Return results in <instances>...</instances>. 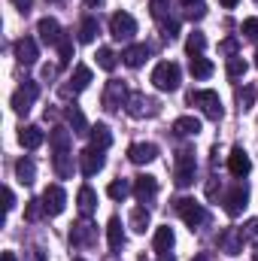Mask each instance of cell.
I'll use <instances>...</instances> for the list:
<instances>
[{
  "label": "cell",
  "mask_w": 258,
  "mask_h": 261,
  "mask_svg": "<svg viewBox=\"0 0 258 261\" xmlns=\"http://www.w3.org/2000/svg\"><path fill=\"white\" fill-rule=\"evenodd\" d=\"M173 240H176V237H173V228H170V225H161V228L155 231L152 246H155V252H158V255H164V252H170V249H173Z\"/></svg>",
  "instance_id": "20"
},
{
  "label": "cell",
  "mask_w": 258,
  "mask_h": 261,
  "mask_svg": "<svg viewBox=\"0 0 258 261\" xmlns=\"http://www.w3.org/2000/svg\"><path fill=\"white\" fill-rule=\"evenodd\" d=\"M255 67H258V52H255Z\"/></svg>",
  "instance_id": "57"
},
{
  "label": "cell",
  "mask_w": 258,
  "mask_h": 261,
  "mask_svg": "<svg viewBox=\"0 0 258 261\" xmlns=\"http://www.w3.org/2000/svg\"><path fill=\"white\" fill-rule=\"evenodd\" d=\"M228 170H231L234 176H246V173L252 170V161H249L246 149H240V146L231 149V155H228Z\"/></svg>",
  "instance_id": "15"
},
{
  "label": "cell",
  "mask_w": 258,
  "mask_h": 261,
  "mask_svg": "<svg viewBox=\"0 0 258 261\" xmlns=\"http://www.w3.org/2000/svg\"><path fill=\"white\" fill-rule=\"evenodd\" d=\"M70 243H73V246H91V243H94V225H88V222L73 225V231H70Z\"/></svg>",
  "instance_id": "19"
},
{
  "label": "cell",
  "mask_w": 258,
  "mask_h": 261,
  "mask_svg": "<svg viewBox=\"0 0 258 261\" xmlns=\"http://www.w3.org/2000/svg\"><path fill=\"white\" fill-rule=\"evenodd\" d=\"M107 240H110V249H122V243H125V231H122V219H110V225H107Z\"/></svg>",
  "instance_id": "24"
},
{
  "label": "cell",
  "mask_w": 258,
  "mask_h": 261,
  "mask_svg": "<svg viewBox=\"0 0 258 261\" xmlns=\"http://www.w3.org/2000/svg\"><path fill=\"white\" fill-rule=\"evenodd\" d=\"M85 3H88V6H100L104 0H85Z\"/></svg>",
  "instance_id": "54"
},
{
  "label": "cell",
  "mask_w": 258,
  "mask_h": 261,
  "mask_svg": "<svg viewBox=\"0 0 258 261\" xmlns=\"http://www.w3.org/2000/svg\"><path fill=\"white\" fill-rule=\"evenodd\" d=\"M216 195H219V179L210 176V179H207V197H216Z\"/></svg>",
  "instance_id": "46"
},
{
  "label": "cell",
  "mask_w": 258,
  "mask_h": 261,
  "mask_svg": "<svg viewBox=\"0 0 258 261\" xmlns=\"http://www.w3.org/2000/svg\"><path fill=\"white\" fill-rule=\"evenodd\" d=\"M40 213H46V210H43V200H31V203H28V210H24V216H28L31 222H37V219H40Z\"/></svg>",
  "instance_id": "43"
},
{
  "label": "cell",
  "mask_w": 258,
  "mask_h": 261,
  "mask_svg": "<svg viewBox=\"0 0 258 261\" xmlns=\"http://www.w3.org/2000/svg\"><path fill=\"white\" fill-rule=\"evenodd\" d=\"M73 261H85V258H73Z\"/></svg>",
  "instance_id": "58"
},
{
  "label": "cell",
  "mask_w": 258,
  "mask_h": 261,
  "mask_svg": "<svg viewBox=\"0 0 258 261\" xmlns=\"http://www.w3.org/2000/svg\"><path fill=\"white\" fill-rule=\"evenodd\" d=\"M189 73H192L194 79H210V76H213V64H210L207 58L194 55L192 61H189Z\"/></svg>",
  "instance_id": "29"
},
{
  "label": "cell",
  "mask_w": 258,
  "mask_h": 261,
  "mask_svg": "<svg viewBox=\"0 0 258 261\" xmlns=\"http://www.w3.org/2000/svg\"><path fill=\"white\" fill-rule=\"evenodd\" d=\"M255 261H258V252H255Z\"/></svg>",
  "instance_id": "59"
},
{
  "label": "cell",
  "mask_w": 258,
  "mask_h": 261,
  "mask_svg": "<svg viewBox=\"0 0 258 261\" xmlns=\"http://www.w3.org/2000/svg\"><path fill=\"white\" fill-rule=\"evenodd\" d=\"M183 3H186V6H192V3H197V0H183Z\"/></svg>",
  "instance_id": "56"
},
{
  "label": "cell",
  "mask_w": 258,
  "mask_h": 261,
  "mask_svg": "<svg viewBox=\"0 0 258 261\" xmlns=\"http://www.w3.org/2000/svg\"><path fill=\"white\" fill-rule=\"evenodd\" d=\"M128 97L131 94L125 91V85H122L119 79H110V82H107V91H104V107H107V110H119Z\"/></svg>",
  "instance_id": "12"
},
{
  "label": "cell",
  "mask_w": 258,
  "mask_h": 261,
  "mask_svg": "<svg viewBox=\"0 0 258 261\" xmlns=\"http://www.w3.org/2000/svg\"><path fill=\"white\" fill-rule=\"evenodd\" d=\"M107 195L113 197V200H125V197L131 195V182L128 179H113L110 189H107Z\"/></svg>",
  "instance_id": "34"
},
{
  "label": "cell",
  "mask_w": 258,
  "mask_h": 261,
  "mask_svg": "<svg viewBox=\"0 0 258 261\" xmlns=\"http://www.w3.org/2000/svg\"><path fill=\"white\" fill-rule=\"evenodd\" d=\"M3 261H15V255L12 252H3Z\"/></svg>",
  "instance_id": "53"
},
{
  "label": "cell",
  "mask_w": 258,
  "mask_h": 261,
  "mask_svg": "<svg viewBox=\"0 0 258 261\" xmlns=\"http://www.w3.org/2000/svg\"><path fill=\"white\" fill-rule=\"evenodd\" d=\"M67 122L73 125V134H85L88 125H85V116L76 110V107H67Z\"/></svg>",
  "instance_id": "35"
},
{
  "label": "cell",
  "mask_w": 258,
  "mask_h": 261,
  "mask_svg": "<svg viewBox=\"0 0 258 261\" xmlns=\"http://www.w3.org/2000/svg\"><path fill=\"white\" fill-rule=\"evenodd\" d=\"M88 134H91V146H94V149H110L113 134H110V128H107V125H94Z\"/></svg>",
  "instance_id": "27"
},
{
  "label": "cell",
  "mask_w": 258,
  "mask_h": 261,
  "mask_svg": "<svg viewBox=\"0 0 258 261\" xmlns=\"http://www.w3.org/2000/svg\"><path fill=\"white\" fill-rule=\"evenodd\" d=\"M37 94H40V85L31 82V79H24V85L12 94V110H15L18 116H28L31 107H34V100H37Z\"/></svg>",
  "instance_id": "5"
},
{
  "label": "cell",
  "mask_w": 258,
  "mask_h": 261,
  "mask_svg": "<svg viewBox=\"0 0 258 261\" xmlns=\"http://www.w3.org/2000/svg\"><path fill=\"white\" fill-rule=\"evenodd\" d=\"M173 130L183 134V137H197V134H200V122H197L194 116H179V119L173 122Z\"/></svg>",
  "instance_id": "26"
},
{
  "label": "cell",
  "mask_w": 258,
  "mask_h": 261,
  "mask_svg": "<svg viewBox=\"0 0 258 261\" xmlns=\"http://www.w3.org/2000/svg\"><path fill=\"white\" fill-rule=\"evenodd\" d=\"M192 261H210V255H203V252H200V255H194Z\"/></svg>",
  "instance_id": "52"
},
{
  "label": "cell",
  "mask_w": 258,
  "mask_h": 261,
  "mask_svg": "<svg viewBox=\"0 0 258 261\" xmlns=\"http://www.w3.org/2000/svg\"><path fill=\"white\" fill-rule=\"evenodd\" d=\"M37 31H40V37H43V43H49V46H58V43L64 40V34H61V24H58L55 18H40Z\"/></svg>",
  "instance_id": "18"
},
{
  "label": "cell",
  "mask_w": 258,
  "mask_h": 261,
  "mask_svg": "<svg viewBox=\"0 0 258 261\" xmlns=\"http://www.w3.org/2000/svg\"><path fill=\"white\" fill-rule=\"evenodd\" d=\"M3 197H6V213H12V210H15V195H12V189H3Z\"/></svg>",
  "instance_id": "47"
},
{
  "label": "cell",
  "mask_w": 258,
  "mask_h": 261,
  "mask_svg": "<svg viewBox=\"0 0 258 261\" xmlns=\"http://www.w3.org/2000/svg\"><path fill=\"white\" fill-rule=\"evenodd\" d=\"M161 261H173V255H170V252H164V255H161Z\"/></svg>",
  "instance_id": "55"
},
{
  "label": "cell",
  "mask_w": 258,
  "mask_h": 261,
  "mask_svg": "<svg viewBox=\"0 0 258 261\" xmlns=\"http://www.w3.org/2000/svg\"><path fill=\"white\" fill-rule=\"evenodd\" d=\"M237 100H240V110H252V103H255V88H252V85H243V88L237 91Z\"/></svg>",
  "instance_id": "37"
},
{
  "label": "cell",
  "mask_w": 258,
  "mask_h": 261,
  "mask_svg": "<svg viewBox=\"0 0 258 261\" xmlns=\"http://www.w3.org/2000/svg\"><path fill=\"white\" fill-rule=\"evenodd\" d=\"M186 15H189L192 21H194V18H203V15H207V6L197 0V3H192V6H189V12H186Z\"/></svg>",
  "instance_id": "44"
},
{
  "label": "cell",
  "mask_w": 258,
  "mask_h": 261,
  "mask_svg": "<svg viewBox=\"0 0 258 261\" xmlns=\"http://www.w3.org/2000/svg\"><path fill=\"white\" fill-rule=\"evenodd\" d=\"M76 203H79V213H82V216H91L94 206H97V195H94L88 186H82L79 195H76Z\"/></svg>",
  "instance_id": "25"
},
{
  "label": "cell",
  "mask_w": 258,
  "mask_h": 261,
  "mask_svg": "<svg viewBox=\"0 0 258 261\" xmlns=\"http://www.w3.org/2000/svg\"><path fill=\"white\" fill-rule=\"evenodd\" d=\"M79 170L85 176H94L97 170H104V149H94V146L82 149L79 152Z\"/></svg>",
  "instance_id": "8"
},
{
  "label": "cell",
  "mask_w": 258,
  "mask_h": 261,
  "mask_svg": "<svg viewBox=\"0 0 258 261\" xmlns=\"http://www.w3.org/2000/svg\"><path fill=\"white\" fill-rule=\"evenodd\" d=\"M234 49H237V43H234V40H225V43H222V52H234Z\"/></svg>",
  "instance_id": "49"
},
{
  "label": "cell",
  "mask_w": 258,
  "mask_h": 261,
  "mask_svg": "<svg viewBox=\"0 0 258 261\" xmlns=\"http://www.w3.org/2000/svg\"><path fill=\"white\" fill-rule=\"evenodd\" d=\"M88 82H91V70H88L85 64H79L76 70H73V76H70V85H64V88H61V94H64V97H70V94H76V91L88 88Z\"/></svg>",
  "instance_id": "16"
},
{
  "label": "cell",
  "mask_w": 258,
  "mask_h": 261,
  "mask_svg": "<svg viewBox=\"0 0 258 261\" xmlns=\"http://www.w3.org/2000/svg\"><path fill=\"white\" fill-rule=\"evenodd\" d=\"M203 49H207V37H203L200 31H192V34H189V40H186V52L194 58V55H200Z\"/></svg>",
  "instance_id": "33"
},
{
  "label": "cell",
  "mask_w": 258,
  "mask_h": 261,
  "mask_svg": "<svg viewBox=\"0 0 258 261\" xmlns=\"http://www.w3.org/2000/svg\"><path fill=\"white\" fill-rule=\"evenodd\" d=\"M43 140H46V134L37 128V125H28V128L18 130V143H21L24 149H37V146H40Z\"/></svg>",
  "instance_id": "23"
},
{
  "label": "cell",
  "mask_w": 258,
  "mask_h": 261,
  "mask_svg": "<svg viewBox=\"0 0 258 261\" xmlns=\"http://www.w3.org/2000/svg\"><path fill=\"white\" fill-rule=\"evenodd\" d=\"M15 176H18L21 186H31V182L37 179V164H34L31 158H18V161H15Z\"/></svg>",
  "instance_id": "22"
},
{
  "label": "cell",
  "mask_w": 258,
  "mask_h": 261,
  "mask_svg": "<svg viewBox=\"0 0 258 261\" xmlns=\"http://www.w3.org/2000/svg\"><path fill=\"white\" fill-rule=\"evenodd\" d=\"M146 228H149V210H146V206H137V210L131 213V231L146 234Z\"/></svg>",
  "instance_id": "31"
},
{
  "label": "cell",
  "mask_w": 258,
  "mask_h": 261,
  "mask_svg": "<svg viewBox=\"0 0 258 261\" xmlns=\"http://www.w3.org/2000/svg\"><path fill=\"white\" fill-rule=\"evenodd\" d=\"M67 206V195L61 186H49L46 192H43V210L49 213V216H61Z\"/></svg>",
  "instance_id": "9"
},
{
  "label": "cell",
  "mask_w": 258,
  "mask_h": 261,
  "mask_svg": "<svg viewBox=\"0 0 258 261\" xmlns=\"http://www.w3.org/2000/svg\"><path fill=\"white\" fill-rule=\"evenodd\" d=\"M128 158L134 164H149V161L158 158V146L155 143H134L128 149Z\"/></svg>",
  "instance_id": "17"
},
{
  "label": "cell",
  "mask_w": 258,
  "mask_h": 261,
  "mask_svg": "<svg viewBox=\"0 0 258 261\" xmlns=\"http://www.w3.org/2000/svg\"><path fill=\"white\" fill-rule=\"evenodd\" d=\"M194 170H197V161H194V152L192 149H183L176 155V167H173V179L179 189H189L194 182Z\"/></svg>",
  "instance_id": "4"
},
{
  "label": "cell",
  "mask_w": 258,
  "mask_h": 261,
  "mask_svg": "<svg viewBox=\"0 0 258 261\" xmlns=\"http://www.w3.org/2000/svg\"><path fill=\"white\" fill-rule=\"evenodd\" d=\"M240 31H243V37H246V40H258V18H246Z\"/></svg>",
  "instance_id": "42"
},
{
  "label": "cell",
  "mask_w": 258,
  "mask_h": 261,
  "mask_svg": "<svg viewBox=\"0 0 258 261\" xmlns=\"http://www.w3.org/2000/svg\"><path fill=\"white\" fill-rule=\"evenodd\" d=\"M240 234H243V240L258 243V222H255V219H249V222H246V228H240Z\"/></svg>",
  "instance_id": "41"
},
{
  "label": "cell",
  "mask_w": 258,
  "mask_h": 261,
  "mask_svg": "<svg viewBox=\"0 0 258 261\" xmlns=\"http://www.w3.org/2000/svg\"><path fill=\"white\" fill-rule=\"evenodd\" d=\"M134 195H137L140 203H149L152 197L158 195V179H155V176H149V173L137 176V179H134Z\"/></svg>",
  "instance_id": "14"
},
{
  "label": "cell",
  "mask_w": 258,
  "mask_h": 261,
  "mask_svg": "<svg viewBox=\"0 0 258 261\" xmlns=\"http://www.w3.org/2000/svg\"><path fill=\"white\" fill-rule=\"evenodd\" d=\"M15 6H18V12H28L31 9V0H12Z\"/></svg>",
  "instance_id": "48"
},
{
  "label": "cell",
  "mask_w": 258,
  "mask_h": 261,
  "mask_svg": "<svg viewBox=\"0 0 258 261\" xmlns=\"http://www.w3.org/2000/svg\"><path fill=\"white\" fill-rule=\"evenodd\" d=\"M243 73H246V61H243V58H237V55L228 58V76H231V79H240Z\"/></svg>",
  "instance_id": "39"
},
{
  "label": "cell",
  "mask_w": 258,
  "mask_h": 261,
  "mask_svg": "<svg viewBox=\"0 0 258 261\" xmlns=\"http://www.w3.org/2000/svg\"><path fill=\"white\" fill-rule=\"evenodd\" d=\"M100 34V24H97V18H85L82 24H79V43H94V37Z\"/></svg>",
  "instance_id": "30"
},
{
  "label": "cell",
  "mask_w": 258,
  "mask_h": 261,
  "mask_svg": "<svg viewBox=\"0 0 258 261\" xmlns=\"http://www.w3.org/2000/svg\"><path fill=\"white\" fill-rule=\"evenodd\" d=\"M110 34H113L116 40H131V37L137 34L134 15H131V12H116V15L110 18Z\"/></svg>",
  "instance_id": "6"
},
{
  "label": "cell",
  "mask_w": 258,
  "mask_h": 261,
  "mask_svg": "<svg viewBox=\"0 0 258 261\" xmlns=\"http://www.w3.org/2000/svg\"><path fill=\"white\" fill-rule=\"evenodd\" d=\"M246 200H249L246 182H237V186L225 195V213H228V216H240V213L246 210Z\"/></svg>",
  "instance_id": "7"
},
{
  "label": "cell",
  "mask_w": 258,
  "mask_h": 261,
  "mask_svg": "<svg viewBox=\"0 0 258 261\" xmlns=\"http://www.w3.org/2000/svg\"><path fill=\"white\" fill-rule=\"evenodd\" d=\"M97 67H100V70H107V73H110V70H116V52H113V49H107V46H104V49H97Z\"/></svg>",
  "instance_id": "36"
},
{
  "label": "cell",
  "mask_w": 258,
  "mask_h": 261,
  "mask_svg": "<svg viewBox=\"0 0 258 261\" xmlns=\"http://www.w3.org/2000/svg\"><path fill=\"white\" fill-rule=\"evenodd\" d=\"M55 173H58V179H67V176H73V161H70V155L67 152H55Z\"/></svg>",
  "instance_id": "32"
},
{
  "label": "cell",
  "mask_w": 258,
  "mask_h": 261,
  "mask_svg": "<svg viewBox=\"0 0 258 261\" xmlns=\"http://www.w3.org/2000/svg\"><path fill=\"white\" fill-rule=\"evenodd\" d=\"M12 52H15V58H18V64H24V67L37 64V58H40V52H37V43H34L31 37H21V40H15V46H12Z\"/></svg>",
  "instance_id": "13"
},
{
  "label": "cell",
  "mask_w": 258,
  "mask_h": 261,
  "mask_svg": "<svg viewBox=\"0 0 258 261\" xmlns=\"http://www.w3.org/2000/svg\"><path fill=\"white\" fill-rule=\"evenodd\" d=\"M189 103H192V107H200V113H203L207 119H222V113H225L222 97H219L216 91H192V94H189Z\"/></svg>",
  "instance_id": "2"
},
{
  "label": "cell",
  "mask_w": 258,
  "mask_h": 261,
  "mask_svg": "<svg viewBox=\"0 0 258 261\" xmlns=\"http://www.w3.org/2000/svg\"><path fill=\"white\" fill-rule=\"evenodd\" d=\"M49 146L55 152H67L70 149V130L67 128H52L49 130Z\"/></svg>",
  "instance_id": "28"
},
{
  "label": "cell",
  "mask_w": 258,
  "mask_h": 261,
  "mask_svg": "<svg viewBox=\"0 0 258 261\" xmlns=\"http://www.w3.org/2000/svg\"><path fill=\"white\" fill-rule=\"evenodd\" d=\"M164 12H167V9H164V0H152V15H155L158 21H164Z\"/></svg>",
  "instance_id": "45"
},
{
  "label": "cell",
  "mask_w": 258,
  "mask_h": 261,
  "mask_svg": "<svg viewBox=\"0 0 258 261\" xmlns=\"http://www.w3.org/2000/svg\"><path fill=\"white\" fill-rule=\"evenodd\" d=\"M179 79H183V70H179V64H173V61H161V64L152 70V85L158 91H176L179 88Z\"/></svg>",
  "instance_id": "1"
},
{
  "label": "cell",
  "mask_w": 258,
  "mask_h": 261,
  "mask_svg": "<svg viewBox=\"0 0 258 261\" xmlns=\"http://www.w3.org/2000/svg\"><path fill=\"white\" fill-rule=\"evenodd\" d=\"M55 76V67H43V79H52Z\"/></svg>",
  "instance_id": "50"
},
{
  "label": "cell",
  "mask_w": 258,
  "mask_h": 261,
  "mask_svg": "<svg viewBox=\"0 0 258 261\" xmlns=\"http://www.w3.org/2000/svg\"><path fill=\"white\" fill-rule=\"evenodd\" d=\"M149 58V46L146 43H137V46H128L125 52H122V61L128 67H140L143 61Z\"/></svg>",
  "instance_id": "21"
},
{
  "label": "cell",
  "mask_w": 258,
  "mask_h": 261,
  "mask_svg": "<svg viewBox=\"0 0 258 261\" xmlns=\"http://www.w3.org/2000/svg\"><path fill=\"white\" fill-rule=\"evenodd\" d=\"M128 113L134 119H143V116H155L158 113V103L146 94H131L128 97Z\"/></svg>",
  "instance_id": "11"
},
{
  "label": "cell",
  "mask_w": 258,
  "mask_h": 261,
  "mask_svg": "<svg viewBox=\"0 0 258 261\" xmlns=\"http://www.w3.org/2000/svg\"><path fill=\"white\" fill-rule=\"evenodd\" d=\"M140 261H146V258H140Z\"/></svg>",
  "instance_id": "60"
},
{
  "label": "cell",
  "mask_w": 258,
  "mask_h": 261,
  "mask_svg": "<svg viewBox=\"0 0 258 261\" xmlns=\"http://www.w3.org/2000/svg\"><path fill=\"white\" fill-rule=\"evenodd\" d=\"M173 210L183 216V222L189 225V228H200L203 222H207V210H203V203H197L194 197H179L176 203H173Z\"/></svg>",
  "instance_id": "3"
},
{
  "label": "cell",
  "mask_w": 258,
  "mask_h": 261,
  "mask_svg": "<svg viewBox=\"0 0 258 261\" xmlns=\"http://www.w3.org/2000/svg\"><path fill=\"white\" fill-rule=\"evenodd\" d=\"M243 234H240V228H225L222 234H219V249L222 252H228V255H240L243 252Z\"/></svg>",
  "instance_id": "10"
},
{
  "label": "cell",
  "mask_w": 258,
  "mask_h": 261,
  "mask_svg": "<svg viewBox=\"0 0 258 261\" xmlns=\"http://www.w3.org/2000/svg\"><path fill=\"white\" fill-rule=\"evenodd\" d=\"M161 34H164V40H176V37H179V21L164 18V21H161Z\"/></svg>",
  "instance_id": "40"
},
{
  "label": "cell",
  "mask_w": 258,
  "mask_h": 261,
  "mask_svg": "<svg viewBox=\"0 0 258 261\" xmlns=\"http://www.w3.org/2000/svg\"><path fill=\"white\" fill-rule=\"evenodd\" d=\"M58 55H61V58H58V64L61 67L70 64V58H73V40H70V37H64V40L58 43Z\"/></svg>",
  "instance_id": "38"
},
{
  "label": "cell",
  "mask_w": 258,
  "mask_h": 261,
  "mask_svg": "<svg viewBox=\"0 0 258 261\" xmlns=\"http://www.w3.org/2000/svg\"><path fill=\"white\" fill-rule=\"evenodd\" d=\"M219 3H222L225 9H234V6H237V0H219Z\"/></svg>",
  "instance_id": "51"
}]
</instances>
